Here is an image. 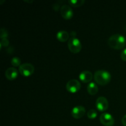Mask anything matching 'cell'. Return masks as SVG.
Instances as JSON below:
<instances>
[{"instance_id": "cell-1", "label": "cell", "mask_w": 126, "mask_h": 126, "mask_svg": "<svg viewBox=\"0 0 126 126\" xmlns=\"http://www.w3.org/2000/svg\"><path fill=\"white\" fill-rule=\"evenodd\" d=\"M126 41L124 36L121 34H114L111 36L108 40V44L114 49H121L126 46Z\"/></svg>"}, {"instance_id": "cell-13", "label": "cell", "mask_w": 126, "mask_h": 126, "mask_svg": "<svg viewBox=\"0 0 126 126\" xmlns=\"http://www.w3.org/2000/svg\"><path fill=\"white\" fill-rule=\"evenodd\" d=\"M87 92H89V94L91 95H95L97 94V93L98 91V86L97 85V84H95L94 82H91L87 85Z\"/></svg>"}, {"instance_id": "cell-20", "label": "cell", "mask_w": 126, "mask_h": 126, "mask_svg": "<svg viewBox=\"0 0 126 126\" xmlns=\"http://www.w3.org/2000/svg\"><path fill=\"white\" fill-rule=\"evenodd\" d=\"M53 9H54L55 11H57L58 10L60 9V5L58 4L57 3H55L54 4V5H53Z\"/></svg>"}, {"instance_id": "cell-21", "label": "cell", "mask_w": 126, "mask_h": 126, "mask_svg": "<svg viewBox=\"0 0 126 126\" xmlns=\"http://www.w3.org/2000/svg\"><path fill=\"white\" fill-rule=\"evenodd\" d=\"M121 122H122V124H123V125H124V126H126V114L123 117Z\"/></svg>"}, {"instance_id": "cell-14", "label": "cell", "mask_w": 126, "mask_h": 126, "mask_svg": "<svg viewBox=\"0 0 126 126\" xmlns=\"http://www.w3.org/2000/svg\"><path fill=\"white\" fill-rule=\"evenodd\" d=\"M84 0H69L68 3L73 7H79L84 4Z\"/></svg>"}, {"instance_id": "cell-18", "label": "cell", "mask_w": 126, "mask_h": 126, "mask_svg": "<svg viewBox=\"0 0 126 126\" xmlns=\"http://www.w3.org/2000/svg\"><path fill=\"white\" fill-rule=\"evenodd\" d=\"M9 44V41L7 39V38H2L1 39V42H0V46H1V48L2 47H7Z\"/></svg>"}, {"instance_id": "cell-4", "label": "cell", "mask_w": 126, "mask_h": 126, "mask_svg": "<svg viewBox=\"0 0 126 126\" xmlns=\"http://www.w3.org/2000/svg\"><path fill=\"white\" fill-rule=\"evenodd\" d=\"M19 72L22 76H29L32 75L34 71V67L32 64L30 63H25L21 64L18 68Z\"/></svg>"}, {"instance_id": "cell-17", "label": "cell", "mask_w": 126, "mask_h": 126, "mask_svg": "<svg viewBox=\"0 0 126 126\" xmlns=\"http://www.w3.org/2000/svg\"><path fill=\"white\" fill-rule=\"evenodd\" d=\"M8 36V32L5 28H1L0 30V37L2 38H7Z\"/></svg>"}, {"instance_id": "cell-10", "label": "cell", "mask_w": 126, "mask_h": 126, "mask_svg": "<svg viewBox=\"0 0 126 126\" xmlns=\"http://www.w3.org/2000/svg\"><path fill=\"white\" fill-rule=\"evenodd\" d=\"M79 79L81 80L82 82H85V83H87L91 81V80L93 78V74L89 71H83L79 74Z\"/></svg>"}, {"instance_id": "cell-9", "label": "cell", "mask_w": 126, "mask_h": 126, "mask_svg": "<svg viewBox=\"0 0 126 126\" xmlns=\"http://www.w3.org/2000/svg\"><path fill=\"white\" fill-rule=\"evenodd\" d=\"M60 13L63 18L66 20L70 19L73 16V11L70 6L66 4L63 5L60 8Z\"/></svg>"}, {"instance_id": "cell-23", "label": "cell", "mask_w": 126, "mask_h": 126, "mask_svg": "<svg viewBox=\"0 0 126 126\" xmlns=\"http://www.w3.org/2000/svg\"><path fill=\"white\" fill-rule=\"evenodd\" d=\"M24 1H25V2H33V0L32 1H27V0H24Z\"/></svg>"}, {"instance_id": "cell-5", "label": "cell", "mask_w": 126, "mask_h": 126, "mask_svg": "<svg viewBox=\"0 0 126 126\" xmlns=\"http://www.w3.org/2000/svg\"><path fill=\"white\" fill-rule=\"evenodd\" d=\"M81 85L79 81L75 79H72L68 81L66 83V88L68 92L71 93H76L81 89Z\"/></svg>"}, {"instance_id": "cell-2", "label": "cell", "mask_w": 126, "mask_h": 126, "mask_svg": "<svg viewBox=\"0 0 126 126\" xmlns=\"http://www.w3.org/2000/svg\"><path fill=\"white\" fill-rule=\"evenodd\" d=\"M94 80L97 84L102 86L107 85L110 81L111 76L110 73L106 70H98L94 73Z\"/></svg>"}, {"instance_id": "cell-6", "label": "cell", "mask_w": 126, "mask_h": 126, "mask_svg": "<svg viewBox=\"0 0 126 126\" xmlns=\"http://www.w3.org/2000/svg\"><path fill=\"white\" fill-rule=\"evenodd\" d=\"M100 121L105 126H113L114 124V118L108 113H102L100 116Z\"/></svg>"}, {"instance_id": "cell-8", "label": "cell", "mask_w": 126, "mask_h": 126, "mask_svg": "<svg viewBox=\"0 0 126 126\" xmlns=\"http://www.w3.org/2000/svg\"><path fill=\"white\" fill-rule=\"evenodd\" d=\"M85 113L86 109L83 106H76L71 110V115L75 119H80L84 116Z\"/></svg>"}, {"instance_id": "cell-3", "label": "cell", "mask_w": 126, "mask_h": 126, "mask_svg": "<svg viewBox=\"0 0 126 126\" xmlns=\"http://www.w3.org/2000/svg\"><path fill=\"white\" fill-rule=\"evenodd\" d=\"M68 47L71 52L76 54L81 51L82 45L79 39L76 37H71L68 41Z\"/></svg>"}, {"instance_id": "cell-16", "label": "cell", "mask_w": 126, "mask_h": 126, "mask_svg": "<svg viewBox=\"0 0 126 126\" xmlns=\"http://www.w3.org/2000/svg\"><path fill=\"white\" fill-rule=\"evenodd\" d=\"M87 117H88L89 119H93L96 118V117L97 116V112L94 109H91L88 111L87 113Z\"/></svg>"}, {"instance_id": "cell-12", "label": "cell", "mask_w": 126, "mask_h": 126, "mask_svg": "<svg viewBox=\"0 0 126 126\" xmlns=\"http://www.w3.org/2000/svg\"><path fill=\"white\" fill-rule=\"evenodd\" d=\"M70 34L67 32L65 30H61L57 34V38L59 41L61 42H65L69 40Z\"/></svg>"}, {"instance_id": "cell-22", "label": "cell", "mask_w": 126, "mask_h": 126, "mask_svg": "<svg viewBox=\"0 0 126 126\" xmlns=\"http://www.w3.org/2000/svg\"><path fill=\"white\" fill-rule=\"evenodd\" d=\"M76 32H71V33H70V34H71V37H75L76 36Z\"/></svg>"}, {"instance_id": "cell-7", "label": "cell", "mask_w": 126, "mask_h": 126, "mask_svg": "<svg viewBox=\"0 0 126 126\" xmlns=\"http://www.w3.org/2000/svg\"><path fill=\"white\" fill-rule=\"evenodd\" d=\"M109 107V103L106 97L101 96L96 100V107L100 111H104L108 109Z\"/></svg>"}, {"instance_id": "cell-19", "label": "cell", "mask_w": 126, "mask_h": 126, "mask_svg": "<svg viewBox=\"0 0 126 126\" xmlns=\"http://www.w3.org/2000/svg\"><path fill=\"white\" fill-rule=\"evenodd\" d=\"M121 57L122 60L126 61V48L122 50L121 53Z\"/></svg>"}, {"instance_id": "cell-11", "label": "cell", "mask_w": 126, "mask_h": 126, "mask_svg": "<svg viewBox=\"0 0 126 126\" xmlns=\"http://www.w3.org/2000/svg\"><path fill=\"white\" fill-rule=\"evenodd\" d=\"M5 76L9 80H14L18 76V71L14 67H9L5 71Z\"/></svg>"}, {"instance_id": "cell-15", "label": "cell", "mask_w": 126, "mask_h": 126, "mask_svg": "<svg viewBox=\"0 0 126 126\" xmlns=\"http://www.w3.org/2000/svg\"><path fill=\"white\" fill-rule=\"evenodd\" d=\"M11 63L12 66H15V67H16V66H18L19 67L21 65L20 59L19 57H13L12 59Z\"/></svg>"}]
</instances>
